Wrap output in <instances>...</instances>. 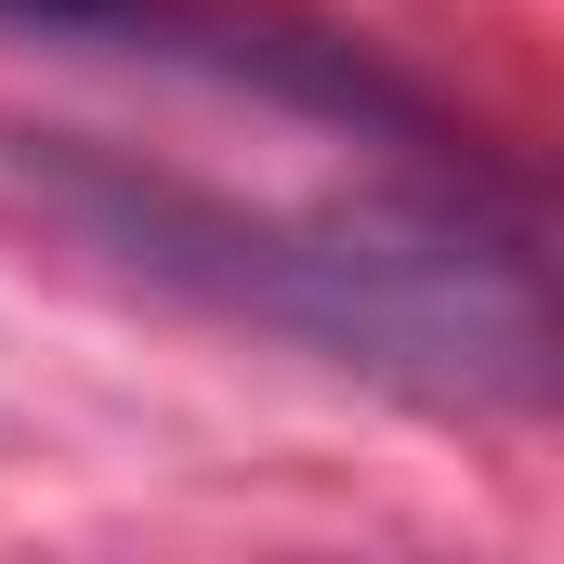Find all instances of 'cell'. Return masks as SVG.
<instances>
[{"label": "cell", "mask_w": 564, "mask_h": 564, "mask_svg": "<svg viewBox=\"0 0 564 564\" xmlns=\"http://www.w3.org/2000/svg\"><path fill=\"white\" fill-rule=\"evenodd\" d=\"M53 210L93 224L158 289L250 315L328 368L408 381L433 408H539L552 394V302L512 210L473 197V171L408 184H328V197H224L132 158H40Z\"/></svg>", "instance_id": "6da1fadb"}]
</instances>
